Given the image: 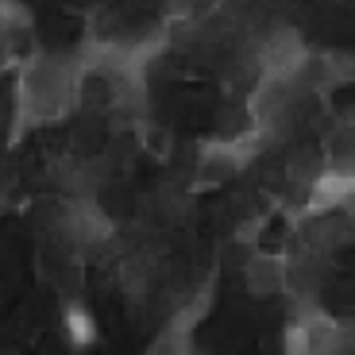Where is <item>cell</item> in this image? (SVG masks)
Here are the masks:
<instances>
[{
  "label": "cell",
  "mask_w": 355,
  "mask_h": 355,
  "mask_svg": "<svg viewBox=\"0 0 355 355\" xmlns=\"http://www.w3.org/2000/svg\"><path fill=\"white\" fill-rule=\"evenodd\" d=\"M78 54H31L16 73V108H12V143L31 128L54 124L78 108Z\"/></svg>",
  "instance_id": "cell-1"
},
{
  "label": "cell",
  "mask_w": 355,
  "mask_h": 355,
  "mask_svg": "<svg viewBox=\"0 0 355 355\" xmlns=\"http://www.w3.org/2000/svg\"><path fill=\"white\" fill-rule=\"evenodd\" d=\"M282 355H352V324L336 320L320 305L297 309L286 329Z\"/></svg>",
  "instance_id": "cell-2"
},
{
  "label": "cell",
  "mask_w": 355,
  "mask_h": 355,
  "mask_svg": "<svg viewBox=\"0 0 355 355\" xmlns=\"http://www.w3.org/2000/svg\"><path fill=\"white\" fill-rule=\"evenodd\" d=\"M293 224H297L302 248L317 251V255H332L352 240V216L347 213H302Z\"/></svg>",
  "instance_id": "cell-3"
},
{
  "label": "cell",
  "mask_w": 355,
  "mask_h": 355,
  "mask_svg": "<svg viewBox=\"0 0 355 355\" xmlns=\"http://www.w3.org/2000/svg\"><path fill=\"white\" fill-rule=\"evenodd\" d=\"M352 193H355L352 174H344V170H324L309 186V193H305V213H347Z\"/></svg>",
  "instance_id": "cell-4"
},
{
  "label": "cell",
  "mask_w": 355,
  "mask_h": 355,
  "mask_svg": "<svg viewBox=\"0 0 355 355\" xmlns=\"http://www.w3.org/2000/svg\"><path fill=\"white\" fill-rule=\"evenodd\" d=\"M243 278H248V290L255 293V297H275V293H282V286H286V255L259 251V255L248 259Z\"/></svg>",
  "instance_id": "cell-5"
},
{
  "label": "cell",
  "mask_w": 355,
  "mask_h": 355,
  "mask_svg": "<svg viewBox=\"0 0 355 355\" xmlns=\"http://www.w3.org/2000/svg\"><path fill=\"white\" fill-rule=\"evenodd\" d=\"M186 213H189V197L182 193V189L162 186L159 193L151 197V216H155V224H162V228H174Z\"/></svg>",
  "instance_id": "cell-6"
},
{
  "label": "cell",
  "mask_w": 355,
  "mask_h": 355,
  "mask_svg": "<svg viewBox=\"0 0 355 355\" xmlns=\"http://www.w3.org/2000/svg\"><path fill=\"white\" fill-rule=\"evenodd\" d=\"M62 320H66V336H70L73 347H89L93 340H97V320L89 317V309H85L81 302H70V305H66Z\"/></svg>",
  "instance_id": "cell-7"
},
{
  "label": "cell",
  "mask_w": 355,
  "mask_h": 355,
  "mask_svg": "<svg viewBox=\"0 0 355 355\" xmlns=\"http://www.w3.org/2000/svg\"><path fill=\"white\" fill-rule=\"evenodd\" d=\"M189 352H193L189 329H178V324H166V329L155 336V344L147 347V355H189Z\"/></svg>",
  "instance_id": "cell-8"
}]
</instances>
